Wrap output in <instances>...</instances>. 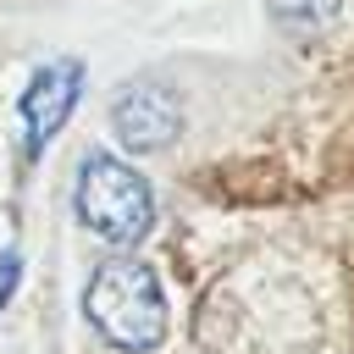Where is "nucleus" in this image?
Wrapping results in <instances>:
<instances>
[{
  "label": "nucleus",
  "mask_w": 354,
  "mask_h": 354,
  "mask_svg": "<svg viewBox=\"0 0 354 354\" xmlns=\"http://www.w3.org/2000/svg\"><path fill=\"white\" fill-rule=\"evenodd\" d=\"M11 282H17V254L6 249V254H0V304L11 299Z\"/></svg>",
  "instance_id": "423d86ee"
},
{
  "label": "nucleus",
  "mask_w": 354,
  "mask_h": 354,
  "mask_svg": "<svg viewBox=\"0 0 354 354\" xmlns=\"http://www.w3.org/2000/svg\"><path fill=\"white\" fill-rule=\"evenodd\" d=\"M77 94H83V66H77V61H55V66H44V72L28 83V94H22L28 149H44V144L66 127V116H72Z\"/></svg>",
  "instance_id": "20e7f679"
},
{
  "label": "nucleus",
  "mask_w": 354,
  "mask_h": 354,
  "mask_svg": "<svg viewBox=\"0 0 354 354\" xmlns=\"http://www.w3.org/2000/svg\"><path fill=\"white\" fill-rule=\"evenodd\" d=\"M83 315H88L94 337L105 348H116V354H149L171 332L166 288L133 254H116V260H100L94 266V277L83 288Z\"/></svg>",
  "instance_id": "f257e3e1"
},
{
  "label": "nucleus",
  "mask_w": 354,
  "mask_h": 354,
  "mask_svg": "<svg viewBox=\"0 0 354 354\" xmlns=\"http://www.w3.org/2000/svg\"><path fill=\"white\" fill-rule=\"evenodd\" d=\"M72 199H77V221L116 249H133L155 232V188L111 149H83Z\"/></svg>",
  "instance_id": "f03ea898"
},
{
  "label": "nucleus",
  "mask_w": 354,
  "mask_h": 354,
  "mask_svg": "<svg viewBox=\"0 0 354 354\" xmlns=\"http://www.w3.org/2000/svg\"><path fill=\"white\" fill-rule=\"evenodd\" d=\"M111 127H116V138L133 149V155H160V149H171L177 144V133H183V111H177V100L160 88V83H122L116 88V100H111Z\"/></svg>",
  "instance_id": "7ed1b4c3"
},
{
  "label": "nucleus",
  "mask_w": 354,
  "mask_h": 354,
  "mask_svg": "<svg viewBox=\"0 0 354 354\" xmlns=\"http://www.w3.org/2000/svg\"><path fill=\"white\" fill-rule=\"evenodd\" d=\"M266 11L288 28V33H321L343 17V0H266Z\"/></svg>",
  "instance_id": "39448f33"
}]
</instances>
